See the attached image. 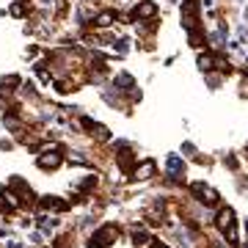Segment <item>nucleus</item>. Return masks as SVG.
<instances>
[{"label":"nucleus","mask_w":248,"mask_h":248,"mask_svg":"<svg viewBox=\"0 0 248 248\" xmlns=\"http://www.w3.org/2000/svg\"><path fill=\"white\" fill-rule=\"evenodd\" d=\"M116 237H119V229H116V226H99V229L91 234L89 248H108Z\"/></svg>","instance_id":"nucleus-1"},{"label":"nucleus","mask_w":248,"mask_h":248,"mask_svg":"<svg viewBox=\"0 0 248 248\" xmlns=\"http://www.w3.org/2000/svg\"><path fill=\"white\" fill-rule=\"evenodd\" d=\"M199 22H202L199 3H196V0H185V6H182V25L190 31V28H199Z\"/></svg>","instance_id":"nucleus-2"},{"label":"nucleus","mask_w":248,"mask_h":248,"mask_svg":"<svg viewBox=\"0 0 248 248\" xmlns=\"http://www.w3.org/2000/svg\"><path fill=\"white\" fill-rule=\"evenodd\" d=\"M190 196L199 199L202 204H215L218 202V193H215L210 185H204V182H193V185H190Z\"/></svg>","instance_id":"nucleus-3"},{"label":"nucleus","mask_w":248,"mask_h":248,"mask_svg":"<svg viewBox=\"0 0 248 248\" xmlns=\"http://www.w3.org/2000/svg\"><path fill=\"white\" fill-rule=\"evenodd\" d=\"M155 14H157V6H155L152 0H141V3L130 11V19H133V22H138V19H152Z\"/></svg>","instance_id":"nucleus-4"},{"label":"nucleus","mask_w":248,"mask_h":248,"mask_svg":"<svg viewBox=\"0 0 248 248\" xmlns=\"http://www.w3.org/2000/svg\"><path fill=\"white\" fill-rule=\"evenodd\" d=\"M166 171H169L171 179H179L182 174H185V160L177 157V155H169V160H166Z\"/></svg>","instance_id":"nucleus-5"},{"label":"nucleus","mask_w":248,"mask_h":248,"mask_svg":"<svg viewBox=\"0 0 248 248\" xmlns=\"http://www.w3.org/2000/svg\"><path fill=\"white\" fill-rule=\"evenodd\" d=\"M42 207L50 210V213H66V210H69V204L61 202L58 196H42Z\"/></svg>","instance_id":"nucleus-6"},{"label":"nucleus","mask_w":248,"mask_h":248,"mask_svg":"<svg viewBox=\"0 0 248 248\" xmlns=\"http://www.w3.org/2000/svg\"><path fill=\"white\" fill-rule=\"evenodd\" d=\"M36 163H39V169L50 171V169H58V166L63 163V157H61V155H39Z\"/></svg>","instance_id":"nucleus-7"},{"label":"nucleus","mask_w":248,"mask_h":248,"mask_svg":"<svg viewBox=\"0 0 248 248\" xmlns=\"http://www.w3.org/2000/svg\"><path fill=\"white\" fill-rule=\"evenodd\" d=\"M229 226H234V210L232 207H223L221 213H218V229H229Z\"/></svg>","instance_id":"nucleus-8"},{"label":"nucleus","mask_w":248,"mask_h":248,"mask_svg":"<svg viewBox=\"0 0 248 248\" xmlns=\"http://www.w3.org/2000/svg\"><path fill=\"white\" fill-rule=\"evenodd\" d=\"M116 17H119V14H116L113 9H108V11H102V14L94 17V25H97V28H108V25H113V22H116Z\"/></svg>","instance_id":"nucleus-9"},{"label":"nucleus","mask_w":248,"mask_h":248,"mask_svg":"<svg viewBox=\"0 0 248 248\" xmlns=\"http://www.w3.org/2000/svg\"><path fill=\"white\" fill-rule=\"evenodd\" d=\"M149 174H155V160H143V166L133 169V177L135 179H149Z\"/></svg>","instance_id":"nucleus-10"},{"label":"nucleus","mask_w":248,"mask_h":248,"mask_svg":"<svg viewBox=\"0 0 248 248\" xmlns=\"http://www.w3.org/2000/svg\"><path fill=\"white\" fill-rule=\"evenodd\" d=\"M116 86H122V91H133L135 89V80L127 75V72H122V75H116Z\"/></svg>","instance_id":"nucleus-11"},{"label":"nucleus","mask_w":248,"mask_h":248,"mask_svg":"<svg viewBox=\"0 0 248 248\" xmlns=\"http://www.w3.org/2000/svg\"><path fill=\"white\" fill-rule=\"evenodd\" d=\"M36 223H39V229L47 232V234H50V232H53L55 226H58V221H55V218H50V215H42V218H39Z\"/></svg>","instance_id":"nucleus-12"},{"label":"nucleus","mask_w":248,"mask_h":248,"mask_svg":"<svg viewBox=\"0 0 248 248\" xmlns=\"http://www.w3.org/2000/svg\"><path fill=\"white\" fill-rule=\"evenodd\" d=\"M196 63H199V69H202V72H213V55H204V53H199Z\"/></svg>","instance_id":"nucleus-13"},{"label":"nucleus","mask_w":248,"mask_h":248,"mask_svg":"<svg viewBox=\"0 0 248 248\" xmlns=\"http://www.w3.org/2000/svg\"><path fill=\"white\" fill-rule=\"evenodd\" d=\"M91 187H97V177H89V179H83V182L78 185V190H80V193H89Z\"/></svg>","instance_id":"nucleus-14"},{"label":"nucleus","mask_w":248,"mask_h":248,"mask_svg":"<svg viewBox=\"0 0 248 248\" xmlns=\"http://www.w3.org/2000/svg\"><path fill=\"white\" fill-rule=\"evenodd\" d=\"M146 240H149V237H146V232H138V229L133 232V243H135V246H143Z\"/></svg>","instance_id":"nucleus-15"},{"label":"nucleus","mask_w":248,"mask_h":248,"mask_svg":"<svg viewBox=\"0 0 248 248\" xmlns=\"http://www.w3.org/2000/svg\"><path fill=\"white\" fill-rule=\"evenodd\" d=\"M11 14H14V17H22V14H25V9H22V6H19V3H14V6H11Z\"/></svg>","instance_id":"nucleus-16"},{"label":"nucleus","mask_w":248,"mask_h":248,"mask_svg":"<svg viewBox=\"0 0 248 248\" xmlns=\"http://www.w3.org/2000/svg\"><path fill=\"white\" fill-rule=\"evenodd\" d=\"M152 248H169V246H166V243H157V240H155V243H152Z\"/></svg>","instance_id":"nucleus-17"}]
</instances>
